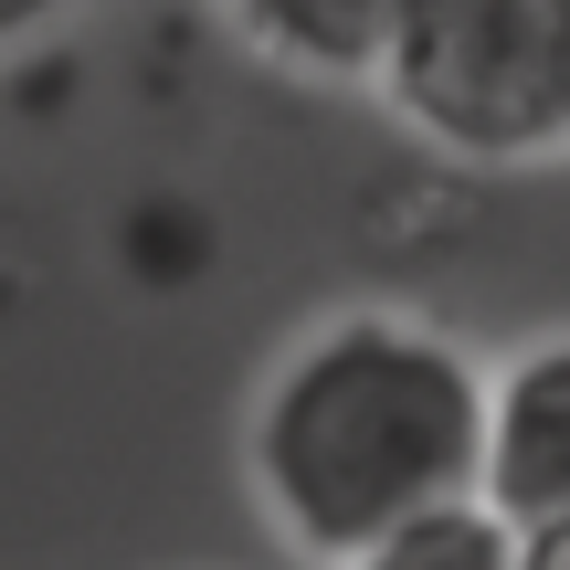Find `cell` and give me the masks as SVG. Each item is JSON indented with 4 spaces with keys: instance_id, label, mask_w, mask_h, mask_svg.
Instances as JSON below:
<instances>
[{
    "instance_id": "6",
    "label": "cell",
    "mask_w": 570,
    "mask_h": 570,
    "mask_svg": "<svg viewBox=\"0 0 570 570\" xmlns=\"http://www.w3.org/2000/svg\"><path fill=\"white\" fill-rule=\"evenodd\" d=\"M63 0H0V42H21V32H42Z\"/></svg>"
},
{
    "instance_id": "1",
    "label": "cell",
    "mask_w": 570,
    "mask_h": 570,
    "mask_svg": "<svg viewBox=\"0 0 570 570\" xmlns=\"http://www.w3.org/2000/svg\"><path fill=\"white\" fill-rule=\"evenodd\" d=\"M487 391L497 370H475V348H454L433 317H317L254 391V497L306 560L348 570L402 518L487 497Z\"/></svg>"
},
{
    "instance_id": "3",
    "label": "cell",
    "mask_w": 570,
    "mask_h": 570,
    "mask_svg": "<svg viewBox=\"0 0 570 570\" xmlns=\"http://www.w3.org/2000/svg\"><path fill=\"white\" fill-rule=\"evenodd\" d=\"M487 497L529 539H570V338H529L487 391Z\"/></svg>"
},
{
    "instance_id": "5",
    "label": "cell",
    "mask_w": 570,
    "mask_h": 570,
    "mask_svg": "<svg viewBox=\"0 0 570 570\" xmlns=\"http://www.w3.org/2000/svg\"><path fill=\"white\" fill-rule=\"evenodd\" d=\"M348 570H539V539L497 497H454V508H423L391 539H370Z\"/></svg>"
},
{
    "instance_id": "4",
    "label": "cell",
    "mask_w": 570,
    "mask_h": 570,
    "mask_svg": "<svg viewBox=\"0 0 570 570\" xmlns=\"http://www.w3.org/2000/svg\"><path fill=\"white\" fill-rule=\"evenodd\" d=\"M244 21L254 53H275L285 75H317V85H391L423 0H223Z\"/></svg>"
},
{
    "instance_id": "2",
    "label": "cell",
    "mask_w": 570,
    "mask_h": 570,
    "mask_svg": "<svg viewBox=\"0 0 570 570\" xmlns=\"http://www.w3.org/2000/svg\"><path fill=\"white\" fill-rule=\"evenodd\" d=\"M381 96L444 159H539L570 138V0H423Z\"/></svg>"
}]
</instances>
